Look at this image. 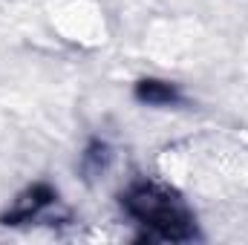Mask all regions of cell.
<instances>
[{"label": "cell", "mask_w": 248, "mask_h": 245, "mask_svg": "<svg viewBox=\"0 0 248 245\" xmlns=\"http://www.w3.org/2000/svg\"><path fill=\"white\" fill-rule=\"evenodd\" d=\"M124 211L144 225L153 237L170 240V243H187L196 237V222L187 205L168 187L156 182H133L122 196Z\"/></svg>", "instance_id": "obj_1"}, {"label": "cell", "mask_w": 248, "mask_h": 245, "mask_svg": "<svg viewBox=\"0 0 248 245\" xmlns=\"http://www.w3.org/2000/svg\"><path fill=\"white\" fill-rule=\"evenodd\" d=\"M55 202H58V193H55L49 184H35V187H29V190L15 202V208L3 216V222H6V225L32 222V219H38L46 208H52Z\"/></svg>", "instance_id": "obj_2"}, {"label": "cell", "mask_w": 248, "mask_h": 245, "mask_svg": "<svg viewBox=\"0 0 248 245\" xmlns=\"http://www.w3.org/2000/svg\"><path fill=\"white\" fill-rule=\"evenodd\" d=\"M136 98L144 101V104H153V107H170L176 101H182L179 90L168 81H139L136 84Z\"/></svg>", "instance_id": "obj_3"}]
</instances>
